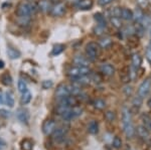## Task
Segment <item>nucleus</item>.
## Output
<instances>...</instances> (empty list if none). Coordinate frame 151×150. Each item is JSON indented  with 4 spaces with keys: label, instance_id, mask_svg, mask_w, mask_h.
Returning a JSON list of instances; mask_svg holds the SVG:
<instances>
[{
    "label": "nucleus",
    "instance_id": "nucleus-1",
    "mask_svg": "<svg viewBox=\"0 0 151 150\" xmlns=\"http://www.w3.org/2000/svg\"><path fill=\"white\" fill-rule=\"evenodd\" d=\"M122 126H123V131L125 133L126 136L128 138H132L134 135H135L136 130L133 125L131 111L127 107H124L122 109Z\"/></svg>",
    "mask_w": 151,
    "mask_h": 150
},
{
    "label": "nucleus",
    "instance_id": "nucleus-2",
    "mask_svg": "<svg viewBox=\"0 0 151 150\" xmlns=\"http://www.w3.org/2000/svg\"><path fill=\"white\" fill-rule=\"evenodd\" d=\"M90 74H91V70H90L89 67L75 66V67H72L69 71H68V76H69L70 79H76V78H80V77L89 76Z\"/></svg>",
    "mask_w": 151,
    "mask_h": 150
},
{
    "label": "nucleus",
    "instance_id": "nucleus-3",
    "mask_svg": "<svg viewBox=\"0 0 151 150\" xmlns=\"http://www.w3.org/2000/svg\"><path fill=\"white\" fill-rule=\"evenodd\" d=\"M100 54V47L97 42H91L87 43L86 45V55L90 62H95L99 57Z\"/></svg>",
    "mask_w": 151,
    "mask_h": 150
},
{
    "label": "nucleus",
    "instance_id": "nucleus-4",
    "mask_svg": "<svg viewBox=\"0 0 151 150\" xmlns=\"http://www.w3.org/2000/svg\"><path fill=\"white\" fill-rule=\"evenodd\" d=\"M83 111H84L83 108L79 107V106H74V107L70 108L67 112H65L64 114L60 116H62L64 121H70V120L75 119V118L80 117V116L83 114Z\"/></svg>",
    "mask_w": 151,
    "mask_h": 150
},
{
    "label": "nucleus",
    "instance_id": "nucleus-5",
    "mask_svg": "<svg viewBox=\"0 0 151 150\" xmlns=\"http://www.w3.org/2000/svg\"><path fill=\"white\" fill-rule=\"evenodd\" d=\"M15 14L17 16H30L31 14H33L32 9H31V3H26V2L19 3L16 8Z\"/></svg>",
    "mask_w": 151,
    "mask_h": 150
},
{
    "label": "nucleus",
    "instance_id": "nucleus-6",
    "mask_svg": "<svg viewBox=\"0 0 151 150\" xmlns=\"http://www.w3.org/2000/svg\"><path fill=\"white\" fill-rule=\"evenodd\" d=\"M150 91H151V81L149 79H146L140 84V86L138 87L137 94L139 97H141L142 99H144L145 97L148 96V94L150 93Z\"/></svg>",
    "mask_w": 151,
    "mask_h": 150
},
{
    "label": "nucleus",
    "instance_id": "nucleus-7",
    "mask_svg": "<svg viewBox=\"0 0 151 150\" xmlns=\"http://www.w3.org/2000/svg\"><path fill=\"white\" fill-rule=\"evenodd\" d=\"M67 11V6L63 2H58V3L53 4L52 7V10H50V14L55 17H60L63 16Z\"/></svg>",
    "mask_w": 151,
    "mask_h": 150
},
{
    "label": "nucleus",
    "instance_id": "nucleus-8",
    "mask_svg": "<svg viewBox=\"0 0 151 150\" xmlns=\"http://www.w3.org/2000/svg\"><path fill=\"white\" fill-rule=\"evenodd\" d=\"M68 133V128L67 127H60L55 128V130L52 133V139L57 142H63L67 136Z\"/></svg>",
    "mask_w": 151,
    "mask_h": 150
},
{
    "label": "nucleus",
    "instance_id": "nucleus-9",
    "mask_svg": "<svg viewBox=\"0 0 151 150\" xmlns=\"http://www.w3.org/2000/svg\"><path fill=\"white\" fill-rule=\"evenodd\" d=\"M55 128H57V123L52 119H47L42 124V132L45 135L48 136V135L52 134L53 131L55 130Z\"/></svg>",
    "mask_w": 151,
    "mask_h": 150
},
{
    "label": "nucleus",
    "instance_id": "nucleus-10",
    "mask_svg": "<svg viewBox=\"0 0 151 150\" xmlns=\"http://www.w3.org/2000/svg\"><path fill=\"white\" fill-rule=\"evenodd\" d=\"M141 64H142V57L137 52L133 54L132 57H131V71L137 72L138 70L140 69Z\"/></svg>",
    "mask_w": 151,
    "mask_h": 150
},
{
    "label": "nucleus",
    "instance_id": "nucleus-11",
    "mask_svg": "<svg viewBox=\"0 0 151 150\" xmlns=\"http://www.w3.org/2000/svg\"><path fill=\"white\" fill-rule=\"evenodd\" d=\"M135 130H136L137 135L142 140H144V141H148V140H150V131H149V129L145 126V125H139V126L136 128Z\"/></svg>",
    "mask_w": 151,
    "mask_h": 150
},
{
    "label": "nucleus",
    "instance_id": "nucleus-12",
    "mask_svg": "<svg viewBox=\"0 0 151 150\" xmlns=\"http://www.w3.org/2000/svg\"><path fill=\"white\" fill-rule=\"evenodd\" d=\"M77 104H78L77 99H76L75 96L72 95L64 97V98L60 99V101H58V105L67 106V107H74V106H77Z\"/></svg>",
    "mask_w": 151,
    "mask_h": 150
},
{
    "label": "nucleus",
    "instance_id": "nucleus-13",
    "mask_svg": "<svg viewBox=\"0 0 151 150\" xmlns=\"http://www.w3.org/2000/svg\"><path fill=\"white\" fill-rule=\"evenodd\" d=\"M69 95H70L69 86L65 84L58 85L57 90H55V97H57L58 99H62V98H64V97H67Z\"/></svg>",
    "mask_w": 151,
    "mask_h": 150
},
{
    "label": "nucleus",
    "instance_id": "nucleus-14",
    "mask_svg": "<svg viewBox=\"0 0 151 150\" xmlns=\"http://www.w3.org/2000/svg\"><path fill=\"white\" fill-rule=\"evenodd\" d=\"M16 117L22 124H27L29 120V113L25 108H19L16 111Z\"/></svg>",
    "mask_w": 151,
    "mask_h": 150
},
{
    "label": "nucleus",
    "instance_id": "nucleus-15",
    "mask_svg": "<svg viewBox=\"0 0 151 150\" xmlns=\"http://www.w3.org/2000/svg\"><path fill=\"white\" fill-rule=\"evenodd\" d=\"M100 71L103 75L107 77H112L114 76V74H115V67L112 66L111 64H107V62H105V64H102L101 67H100Z\"/></svg>",
    "mask_w": 151,
    "mask_h": 150
},
{
    "label": "nucleus",
    "instance_id": "nucleus-16",
    "mask_svg": "<svg viewBox=\"0 0 151 150\" xmlns=\"http://www.w3.org/2000/svg\"><path fill=\"white\" fill-rule=\"evenodd\" d=\"M53 4L50 0H40L37 3V9L40 10L41 12H48L52 10V7Z\"/></svg>",
    "mask_w": 151,
    "mask_h": 150
},
{
    "label": "nucleus",
    "instance_id": "nucleus-17",
    "mask_svg": "<svg viewBox=\"0 0 151 150\" xmlns=\"http://www.w3.org/2000/svg\"><path fill=\"white\" fill-rule=\"evenodd\" d=\"M74 64L76 66H79V67H89L90 64V60L88 57H83V55H76L73 60Z\"/></svg>",
    "mask_w": 151,
    "mask_h": 150
},
{
    "label": "nucleus",
    "instance_id": "nucleus-18",
    "mask_svg": "<svg viewBox=\"0 0 151 150\" xmlns=\"http://www.w3.org/2000/svg\"><path fill=\"white\" fill-rule=\"evenodd\" d=\"M93 0H80L76 4V6H77V8L81 9V10H89V9H91L93 7Z\"/></svg>",
    "mask_w": 151,
    "mask_h": 150
},
{
    "label": "nucleus",
    "instance_id": "nucleus-19",
    "mask_svg": "<svg viewBox=\"0 0 151 150\" xmlns=\"http://www.w3.org/2000/svg\"><path fill=\"white\" fill-rule=\"evenodd\" d=\"M121 19L126 20V21L133 20V11L129 8L123 7V8L121 9Z\"/></svg>",
    "mask_w": 151,
    "mask_h": 150
},
{
    "label": "nucleus",
    "instance_id": "nucleus-20",
    "mask_svg": "<svg viewBox=\"0 0 151 150\" xmlns=\"http://www.w3.org/2000/svg\"><path fill=\"white\" fill-rule=\"evenodd\" d=\"M143 16H144V12H143V9H141L140 7L136 8L135 10L133 11V19H134V21H135V23H140Z\"/></svg>",
    "mask_w": 151,
    "mask_h": 150
},
{
    "label": "nucleus",
    "instance_id": "nucleus-21",
    "mask_svg": "<svg viewBox=\"0 0 151 150\" xmlns=\"http://www.w3.org/2000/svg\"><path fill=\"white\" fill-rule=\"evenodd\" d=\"M88 131L93 135L97 134V133L99 132V124L96 120H92L91 122L89 123V125H88Z\"/></svg>",
    "mask_w": 151,
    "mask_h": 150
},
{
    "label": "nucleus",
    "instance_id": "nucleus-22",
    "mask_svg": "<svg viewBox=\"0 0 151 150\" xmlns=\"http://www.w3.org/2000/svg\"><path fill=\"white\" fill-rule=\"evenodd\" d=\"M7 52V55L9 57V59L11 60H16V59H19L20 57V52L17 50H15V48H12V47H8L6 50Z\"/></svg>",
    "mask_w": 151,
    "mask_h": 150
},
{
    "label": "nucleus",
    "instance_id": "nucleus-23",
    "mask_svg": "<svg viewBox=\"0 0 151 150\" xmlns=\"http://www.w3.org/2000/svg\"><path fill=\"white\" fill-rule=\"evenodd\" d=\"M94 18L95 20L97 21V24L100 26H103V27L106 28L107 26V22H106V17L103 15L102 13H100V12H98V13H96L94 15Z\"/></svg>",
    "mask_w": 151,
    "mask_h": 150
},
{
    "label": "nucleus",
    "instance_id": "nucleus-24",
    "mask_svg": "<svg viewBox=\"0 0 151 150\" xmlns=\"http://www.w3.org/2000/svg\"><path fill=\"white\" fill-rule=\"evenodd\" d=\"M30 21V16H17V23L20 26H28Z\"/></svg>",
    "mask_w": 151,
    "mask_h": 150
},
{
    "label": "nucleus",
    "instance_id": "nucleus-25",
    "mask_svg": "<svg viewBox=\"0 0 151 150\" xmlns=\"http://www.w3.org/2000/svg\"><path fill=\"white\" fill-rule=\"evenodd\" d=\"M4 102L9 108H12L14 106V98L10 92H6L5 97H4Z\"/></svg>",
    "mask_w": 151,
    "mask_h": 150
},
{
    "label": "nucleus",
    "instance_id": "nucleus-26",
    "mask_svg": "<svg viewBox=\"0 0 151 150\" xmlns=\"http://www.w3.org/2000/svg\"><path fill=\"white\" fill-rule=\"evenodd\" d=\"M133 29H134V32H135L138 36H140V37H141V36L144 35L145 27L141 23H135V25H134Z\"/></svg>",
    "mask_w": 151,
    "mask_h": 150
},
{
    "label": "nucleus",
    "instance_id": "nucleus-27",
    "mask_svg": "<svg viewBox=\"0 0 151 150\" xmlns=\"http://www.w3.org/2000/svg\"><path fill=\"white\" fill-rule=\"evenodd\" d=\"M98 44H99V47L102 48H108L112 44V40H111V38H109V37H102L101 39L99 40Z\"/></svg>",
    "mask_w": 151,
    "mask_h": 150
},
{
    "label": "nucleus",
    "instance_id": "nucleus-28",
    "mask_svg": "<svg viewBox=\"0 0 151 150\" xmlns=\"http://www.w3.org/2000/svg\"><path fill=\"white\" fill-rule=\"evenodd\" d=\"M93 106L97 110H104L106 108V102L102 99H96L93 102Z\"/></svg>",
    "mask_w": 151,
    "mask_h": 150
},
{
    "label": "nucleus",
    "instance_id": "nucleus-29",
    "mask_svg": "<svg viewBox=\"0 0 151 150\" xmlns=\"http://www.w3.org/2000/svg\"><path fill=\"white\" fill-rule=\"evenodd\" d=\"M110 22L112 23V25L116 28H121L123 25L122 20H121V17H114V16H111L110 17Z\"/></svg>",
    "mask_w": 151,
    "mask_h": 150
},
{
    "label": "nucleus",
    "instance_id": "nucleus-30",
    "mask_svg": "<svg viewBox=\"0 0 151 150\" xmlns=\"http://www.w3.org/2000/svg\"><path fill=\"white\" fill-rule=\"evenodd\" d=\"M121 9L120 7L118 6H115L113 7V8H111L110 10H109V17H111V16H114V17H121Z\"/></svg>",
    "mask_w": 151,
    "mask_h": 150
},
{
    "label": "nucleus",
    "instance_id": "nucleus-31",
    "mask_svg": "<svg viewBox=\"0 0 151 150\" xmlns=\"http://www.w3.org/2000/svg\"><path fill=\"white\" fill-rule=\"evenodd\" d=\"M65 47L64 44H57V45H55L53 48H52V55H60L65 50Z\"/></svg>",
    "mask_w": 151,
    "mask_h": 150
},
{
    "label": "nucleus",
    "instance_id": "nucleus-32",
    "mask_svg": "<svg viewBox=\"0 0 151 150\" xmlns=\"http://www.w3.org/2000/svg\"><path fill=\"white\" fill-rule=\"evenodd\" d=\"M21 149L22 150H32V142L29 139H24L21 141Z\"/></svg>",
    "mask_w": 151,
    "mask_h": 150
},
{
    "label": "nucleus",
    "instance_id": "nucleus-33",
    "mask_svg": "<svg viewBox=\"0 0 151 150\" xmlns=\"http://www.w3.org/2000/svg\"><path fill=\"white\" fill-rule=\"evenodd\" d=\"M1 82L3 85H5V86H10L12 84V78L11 76L9 74H4L1 76Z\"/></svg>",
    "mask_w": 151,
    "mask_h": 150
},
{
    "label": "nucleus",
    "instance_id": "nucleus-34",
    "mask_svg": "<svg viewBox=\"0 0 151 150\" xmlns=\"http://www.w3.org/2000/svg\"><path fill=\"white\" fill-rule=\"evenodd\" d=\"M31 97H32L31 96V93L28 90H26L24 93H22V96H21V102L23 104H28L31 100Z\"/></svg>",
    "mask_w": 151,
    "mask_h": 150
},
{
    "label": "nucleus",
    "instance_id": "nucleus-35",
    "mask_svg": "<svg viewBox=\"0 0 151 150\" xmlns=\"http://www.w3.org/2000/svg\"><path fill=\"white\" fill-rule=\"evenodd\" d=\"M140 23L144 26L145 29L147 27H150L151 26V17L149 15H146V14H144V16H143V18H142V20H141Z\"/></svg>",
    "mask_w": 151,
    "mask_h": 150
},
{
    "label": "nucleus",
    "instance_id": "nucleus-36",
    "mask_svg": "<svg viewBox=\"0 0 151 150\" xmlns=\"http://www.w3.org/2000/svg\"><path fill=\"white\" fill-rule=\"evenodd\" d=\"M112 144H113V147H114V148H116V149L121 148V147H122V144H123L122 139H121L120 137H118V136L114 137L113 141H112Z\"/></svg>",
    "mask_w": 151,
    "mask_h": 150
},
{
    "label": "nucleus",
    "instance_id": "nucleus-37",
    "mask_svg": "<svg viewBox=\"0 0 151 150\" xmlns=\"http://www.w3.org/2000/svg\"><path fill=\"white\" fill-rule=\"evenodd\" d=\"M17 87H18V91L20 92L21 94L24 93L26 90H27V86H26V83L23 81L22 79H20L18 81V84H17Z\"/></svg>",
    "mask_w": 151,
    "mask_h": 150
},
{
    "label": "nucleus",
    "instance_id": "nucleus-38",
    "mask_svg": "<svg viewBox=\"0 0 151 150\" xmlns=\"http://www.w3.org/2000/svg\"><path fill=\"white\" fill-rule=\"evenodd\" d=\"M142 101H143V99L141 98V97H139V96L135 97V98L133 99V101H132L133 107H134V108L139 109V108L141 107V105H142Z\"/></svg>",
    "mask_w": 151,
    "mask_h": 150
},
{
    "label": "nucleus",
    "instance_id": "nucleus-39",
    "mask_svg": "<svg viewBox=\"0 0 151 150\" xmlns=\"http://www.w3.org/2000/svg\"><path fill=\"white\" fill-rule=\"evenodd\" d=\"M105 118H106L107 121H109V122H113V121L116 119L115 112H113V111H107V112L105 113Z\"/></svg>",
    "mask_w": 151,
    "mask_h": 150
},
{
    "label": "nucleus",
    "instance_id": "nucleus-40",
    "mask_svg": "<svg viewBox=\"0 0 151 150\" xmlns=\"http://www.w3.org/2000/svg\"><path fill=\"white\" fill-rule=\"evenodd\" d=\"M93 31H94V33L96 35H103L104 31H105V27H103V26H100V25L97 24V25L94 27Z\"/></svg>",
    "mask_w": 151,
    "mask_h": 150
},
{
    "label": "nucleus",
    "instance_id": "nucleus-41",
    "mask_svg": "<svg viewBox=\"0 0 151 150\" xmlns=\"http://www.w3.org/2000/svg\"><path fill=\"white\" fill-rule=\"evenodd\" d=\"M136 1H137L138 6H139L141 9L146 8V7L148 6V4H149V0H136Z\"/></svg>",
    "mask_w": 151,
    "mask_h": 150
},
{
    "label": "nucleus",
    "instance_id": "nucleus-42",
    "mask_svg": "<svg viewBox=\"0 0 151 150\" xmlns=\"http://www.w3.org/2000/svg\"><path fill=\"white\" fill-rule=\"evenodd\" d=\"M41 86H42L43 89H50L53 86V83H52V81H50V80H45V81L42 82Z\"/></svg>",
    "mask_w": 151,
    "mask_h": 150
},
{
    "label": "nucleus",
    "instance_id": "nucleus-43",
    "mask_svg": "<svg viewBox=\"0 0 151 150\" xmlns=\"http://www.w3.org/2000/svg\"><path fill=\"white\" fill-rule=\"evenodd\" d=\"M145 57L146 60L151 64V45L146 47V50H145Z\"/></svg>",
    "mask_w": 151,
    "mask_h": 150
},
{
    "label": "nucleus",
    "instance_id": "nucleus-44",
    "mask_svg": "<svg viewBox=\"0 0 151 150\" xmlns=\"http://www.w3.org/2000/svg\"><path fill=\"white\" fill-rule=\"evenodd\" d=\"M114 0H98V4L100 6H106L109 5L110 3H112Z\"/></svg>",
    "mask_w": 151,
    "mask_h": 150
},
{
    "label": "nucleus",
    "instance_id": "nucleus-45",
    "mask_svg": "<svg viewBox=\"0 0 151 150\" xmlns=\"http://www.w3.org/2000/svg\"><path fill=\"white\" fill-rule=\"evenodd\" d=\"M123 91H124V93L126 94V95L127 96H129V95H131V94H132V87L131 86H126L125 88L123 89Z\"/></svg>",
    "mask_w": 151,
    "mask_h": 150
},
{
    "label": "nucleus",
    "instance_id": "nucleus-46",
    "mask_svg": "<svg viewBox=\"0 0 151 150\" xmlns=\"http://www.w3.org/2000/svg\"><path fill=\"white\" fill-rule=\"evenodd\" d=\"M0 116L3 118H7L9 116V112L6 110H4V109H0Z\"/></svg>",
    "mask_w": 151,
    "mask_h": 150
},
{
    "label": "nucleus",
    "instance_id": "nucleus-47",
    "mask_svg": "<svg viewBox=\"0 0 151 150\" xmlns=\"http://www.w3.org/2000/svg\"><path fill=\"white\" fill-rule=\"evenodd\" d=\"M6 148V142L2 138H0V150H4Z\"/></svg>",
    "mask_w": 151,
    "mask_h": 150
},
{
    "label": "nucleus",
    "instance_id": "nucleus-48",
    "mask_svg": "<svg viewBox=\"0 0 151 150\" xmlns=\"http://www.w3.org/2000/svg\"><path fill=\"white\" fill-rule=\"evenodd\" d=\"M67 1L70 2V3H72V4H75V5H76V4H77L78 2L80 1V0H67Z\"/></svg>",
    "mask_w": 151,
    "mask_h": 150
},
{
    "label": "nucleus",
    "instance_id": "nucleus-49",
    "mask_svg": "<svg viewBox=\"0 0 151 150\" xmlns=\"http://www.w3.org/2000/svg\"><path fill=\"white\" fill-rule=\"evenodd\" d=\"M4 67V62L3 60H0V70H2Z\"/></svg>",
    "mask_w": 151,
    "mask_h": 150
},
{
    "label": "nucleus",
    "instance_id": "nucleus-50",
    "mask_svg": "<svg viewBox=\"0 0 151 150\" xmlns=\"http://www.w3.org/2000/svg\"><path fill=\"white\" fill-rule=\"evenodd\" d=\"M147 106L151 109V98H149V99L147 100Z\"/></svg>",
    "mask_w": 151,
    "mask_h": 150
},
{
    "label": "nucleus",
    "instance_id": "nucleus-51",
    "mask_svg": "<svg viewBox=\"0 0 151 150\" xmlns=\"http://www.w3.org/2000/svg\"><path fill=\"white\" fill-rule=\"evenodd\" d=\"M2 103H4V100H3V97L0 94V104H2Z\"/></svg>",
    "mask_w": 151,
    "mask_h": 150
},
{
    "label": "nucleus",
    "instance_id": "nucleus-52",
    "mask_svg": "<svg viewBox=\"0 0 151 150\" xmlns=\"http://www.w3.org/2000/svg\"><path fill=\"white\" fill-rule=\"evenodd\" d=\"M50 2H52V4H55V3H58V2H60L58 0H50Z\"/></svg>",
    "mask_w": 151,
    "mask_h": 150
},
{
    "label": "nucleus",
    "instance_id": "nucleus-53",
    "mask_svg": "<svg viewBox=\"0 0 151 150\" xmlns=\"http://www.w3.org/2000/svg\"><path fill=\"white\" fill-rule=\"evenodd\" d=\"M150 35H151V28H150Z\"/></svg>",
    "mask_w": 151,
    "mask_h": 150
},
{
    "label": "nucleus",
    "instance_id": "nucleus-54",
    "mask_svg": "<svg viewBox=\"0 0 151 150\" xmlns=\"http://www.w3.org/2000/svg\"><path fill=\"white\" fill-rule=\"evenodd\" d=\"M28 1H33V0H28Z\"/></svg>",
    "mask_w": 151,
    "mask_h": 150
}]
</instances>
